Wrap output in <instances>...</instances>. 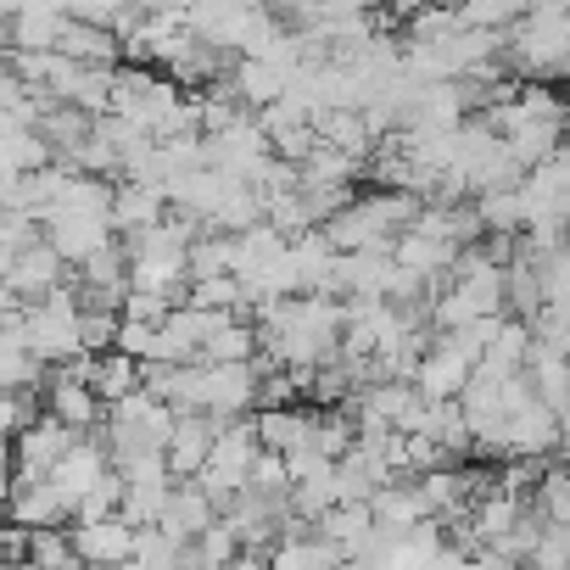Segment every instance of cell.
Segmentation results:
<instances>
[{
    "label": "cell",
    "instance_id": "1",
    "mask_svg": "<svg viewBox=\"0 0 570 570\" xmlns=\"http://www.w3.org/2000/svg\"><path fill=\"white\" fill-rule=\"evenodd\" d=\"M503 68H514L520 85H559V73L570 68V7L559 0L525 7L503 35Z\"/></svg>",
    "mask_w": 570,
    "mask_h": 570
},
{
    "label": "cell",
    "instance_id": "2",
    "mask_svg": "<svg viewBox=\"0 0 570 570\" xmlns=\"http://www.w3.org/2000/svg\"><path fill=\"white\" fill-rule=\"evenodd\" d=\"M514 196H520V229H531V224H564V213H570V168H564V151H553L548 163L525 168L520 185H514Z\"/></svg>",
    "mask_w": 570,
    "mask_h": 570
},
{
    "label": "cell",
    "instance_id": "3",
    "mask_svg": "<svg viewBox=\"0 0 570 570\" xmlns=\"http://www.w3.org/2000/svg\"><path fill=\"white\" fill-rule=\"evenodd\" d=\"M40 240L68 263V268H79L90 252H101L107 240H118L112 229H107V218H96V213H73V207H51V213H40Z\"/></svg>",
    "mask_w": 570,
    "mask_h": 570
},
{
    "label": "cell",
    "instance_id": "4",
    "mask_svg": "<svg viewBox=\"0 0 570 570\" xmlns=\"http://www.w3.org/2000/svg\"><path fill=\"white\" fill-rule=\"evenodd\" d=\"M107 470H112V464H107V448H101V436H96V431H90V436H73V448L57 459V470H51L46 481H51V492L62 498L68 525H73L79 498H90V492H96V481H101Z\"/></svg>",
    "mask_w": 570,
    "mask_h": 570
},
{
    "label": "cell",
    "instance_id": "5",
    "mask_svg": "<svg viewBox=\"0 0 570 570\" xmlns=\"http://www.w3.org/2000/svg\"><path fill=\"white\" fill-rule=\"evenodd\" d=\"M68 548L79 570H112L135 559V531L112 514V520H90V525H68Z\"/></svg>",
    "mask_w": 570,
    "mask_h": 570
},
{
    "label": "cell",
    "instance_id": "6",
    "mask_svg": "<svg viewBox=\"0 0 570 570\" xmlns=\"http://www.w3.org/2000/svg\"><path fill=\"white\" fill-rule=\"evenodd\" d=\"M163 218H168V196H163V185H140V179H112V207H107V229H112L118 240H129V235H140V229L163 224Z\"/></svg>",
    "mask_w": 570,
    "mask_h": 570
},
{
    "label": "cell",
    "instance_id": "7",
    "mask_svg": "<svg viewBox=\"0 0 570 570\" xmlns=\"http://www.w3.org/2000/svg\"><path fill=\"white\" fill-rule=\"evenodd\" d=\"M68 448H73V431H62L57 420L40 414L29 431L12 436V470H18V481H46Z\"/></svg>",
    "mask_w": 570,
    "mask_h": 570
},
{
    "label": "cell",
    "instance_id": "8",
    "mask_svg": "<svg viewBox=\"0 0 570 570\" xmlns=\"http://www.w3.org/2000/svg\"><path fill=\"white\" fill-rule=\"evenodd\" d=\"M409 386H414V397H425V403H459V392L470 386V364H464L448 342H431V347L420 353Z\"/></svg>",
    "mask_w": 570,
    "mask_h": 570
},
{
    "label": "cell",
    "instance_id": "9",
    "mask_svg": "<svg viewBox=\"0 0 570 570\" xmlns=\"http://www.w3.org/2000/svg\"><path fill=\"white\" fill-rule=\"evenodd\" d=\"M68 279V263L46 246V240H35L29 252H18L12 257V274H7V292L29 308V303H40V297H51L57 285Z\"/></svg>",
    "mask_w": 570,
    "mask_h": 570
},
{
    "label": "cell",
    "instance_id": "10",
    "mask_svg": "<svg viewBox=\"0 0 570 570\" xmlns=\"http://www.w3.org/2000/svg\"><path fill=\"white\" fill-rule=\"evenodd\" d=\"M213 431H218V420H202V414H174V431H168V448H163L168 481H196V470L207 464Z\"/></svg>",
    "mask_w": 570,
    "mask_h": 570
},
{
    "label": "cell",
    "instance_id": "11",
    "mask_svg": "<svg viewBox=\"0 0 570 570\" xmlns=\"http://www.w3.org/2000/svg\"><path fill=\"white\" fill-rule=\"evenodd\" d=\"M0 520L23 525V531H51V525H68V509L51 492V481H12L7 503H0Z\"/></svg>",
    "mask_w": 570,
    "mask_h": 570
},
{
    "label": "cell",
    "instance_id": "12",
    "mask_svg": "<svg viewBox=\"0 0 570 570\" xmlns=\"http://www.w3.org/2000/svg\"><path fill=\"white\" fill-rule=\"evenodd\" d=\"M40 414L57 420V425L73 431V436H90V431L101 425V403H96V392H90V386H73V381H57V375H46Z\"/></svg>",
    "mask_w": 570,
    "mask_h": 570
},
{
    "label": "cell",
    "instance_id": "13",
    "mask_svg": "<svg viewBox=\"0 0 570 570\" xmlns=\"http://www.w3.org/2000/svg\"><path fill=\"white\" fill-rule=\"evenodd\" d=\"M336 564H342V553L331 542H320L314 531H303L297 520L285 525L263 553V570H336Z\"/></svg>",
    "mask_w": 570,
    "mask_h": 570
},
{
    "label": "cell",
    "instance_id": "14",
    "mask_svg": "<svg viewBox=\"0 0 570 570\" xmlns=\"http://www.w3.org/2000/svg\"><path fill=\"white\" fill-rule=\"evenodd\" d=\"M68 29V12L62 7H18L12 12V29H7V51L18 57H51L57 40Z\"/></svg>",
    "mask_w": 570,
    "mask_h": 570
},
{
    "label": "cell",
    "instance_id": "15",
    "mask_svg": "<svg viewBox=\"0 0 570 570\" xmlns=\"http://www.w3.org/2000/svg\"><path fill=\"white\" fill-rule=\"evenodd\" d=\"M218 520V509L190 487V481H174L168 487V503H163V520H157V531L168 537V542H179V548H190V537H202L207 525Z\"/></svg>",
    "mask_w": 570,
    "mask_h": 570
},
{
    "label": "cell",
    "instance_id": "16",
    "mask_svg": "<svg viewBox=\"0 0 570 570\" xmlns=\"http://www.w3.org/2000/svg\"><path fill=\"white\" fill-rule=\"evenodd\" d=\"M314 537L331 542L342 559H364L370 542H375V520H370L364 503H336V509H325V514L314 520Z\"/></svg>",
    "mask_w": 570,
    "mask_h": 570
},
{
    "label": "cell",
    "instance_id": "17",
    "mask_svg": "<svg viewBox=\"0 0 570 570\" xmlns=\"http://www.w3.org/2000/svg\"><path fill=\"white\" fill-rule=\"evenodd\" d=\"M314 124V140L325 146V151H342V157H353V163H370V135H364V118L358 112H347V107H336V112H314L308 118Z\"/></svg>",
    "mask_w": 570,
    "mask_h": 570
},
{
    "label": "cell",
    "instance_id": "18",
    "mask_svg": "<svg viewBox=\"0 0 570 570\" xmlns=\"http://www.w3.org/2000/svg\"><path fill=\"white\" fill-rule=\"evenodd\" d=\"M224 85H229L235 107H240V112H252V118H257L263 107H274V101L285 96V79H279L274 68H263V62H235Z\"/></svg>",
    "mask_w": 570,
    "mask_h": 570
},
{
    "label": "cell",
    "instance_id": "19",
    "mask_svg": "<svg viewBox=\"0 0 570 570\" xmlns=\"http://www.w3.org/2000/svg\"><path fill=\"white\" fill-rule=\"evenodd\" d=\"M448 263H453V246H436V240H425V235H414V229L392 235V268L414 274L420 285L436 279V274H448Z\"/></svg>",
    "mask_w": 570,
    "mask_h": 570
},
{
    "label": "cell",
    "instance_id": "20",
    "mask_svg": "<svg viewBox=\"0 0 570 570\" xmlns=\"http://www.w3.org/2000/svg\"><path fill=\"white\" fill-rule=\"evenodd\" d=\"M252 436L263 453H292L308 436V409H257L252 414Z\"/></svg>",
    "mask_w": 570,
    "mask_h": 570
},
{
    "label": "cell",
    "instance_id": "21",
    "mask_svg": "<svg viewBox=\"0 0 570 570\" xmlns=\"http://www.w3.org/2000/svg\"><path fill=\"white\" fill-rule=\"evenodd\" d=\"M57 57H68V62H79V68H118V62H124L112 35H101V29H90V23H73V18H68V29H62V40H57Z\"/></svg>",
    "mask_w": 570,
    "mask_h": 570
},
{
    "label": "cell",
    "instance_id": "22",
    "mask_svg": "<svg viewBox=\"0 0 570 570\" xmlns=\"http://www.w3.org/2000/svg\"><path fill=\"white\" fill-rule=\"evenodd\" d=\"M179 308H196V314H240L246 320V297L235 274H213V279H185V297Z\"/></svg>",
    "mask_w": 570,
    "mask_h": 570
},
{
    "label": "cell",
    "instance_id": "23",
    "mask_svg": "<svg viewBox=\"0 0 570 570\" xmlns=\"http://www.w3.org/2000/svg\"><path fill=\"white\" fill-rule=\"evenodd\" d=\"M90 392H96L101 409L124 403L129 392H140V364L135 358H118V353H101L96 358V375H90Z\"/></svg>",
    "mask_w": 570,
    "mask_h": 570
},
{
    "label": "cell",
    "instance_id": "24",
    "mask_svg": "<svg viewBox=\"0 0 570 570\" xmlns=\"http://www.w3.org/2000/svg\"><path fill=\"white\" fill-rule=\"evenodd\" d=\"M229 268H235V235L196 229V240L185 252V274L190 279H213V274H229Z\"/></svg>",
    "mask_w": 570,
    "mask_h": 570
},
{
    "label": "cell",
    "instance_id": "25",
    "mask_svg": "<svg viewBox=\"0 0 570 570\" xmlns=\"http://www.w3.org/2000/svg\"><path fill=\"white\" fill-rule=\"evenodd\" d=\"M252 358H257V331H252L246 320L224 325V331L207 336L202 353H196V364H252Z\"/></svg>",
    "mask_w": 570,
    "mask_h": 570
},
{
    "label": "cell",
    "instance_id": "26",
    "mask_svg": "<svg viewBox=\"0 0 570 570\" xmlns=\"http://www.w3.org/2000/svg\"><path fill=\"white\" fill-rule=\"evenodd\" d=\"M0 392H12V397H18V392H35V397H40V392H46V364H40L29 347H18V342L0 347Z\"/></svg>",
    "mask_w": 570,
    "mask_h": 570
},
{
    "label": "cell",
    "instance_id": "27",
    "mask_svg": "<svg viewBox=\"0 0 570 570\" xmlns=\"http://www.w3.org/2000/svg\"><path fill=\"white\" fill-rule=\"evenodd\" d=\"M168 487H174V481H168ZM168 487H124V498H118V520H124L129 531L157 525V520H163V503H168Z\"/></svg>",
    "mask_w": 570,
    "mask_h": 570
},
{
    "label": "cell",
    "instance_id": "28",
    "mask_svg": "<svg viewBox=\"0 0 570 570\" xmlns=\"http://www.w3.org/2000/svg\"><path fill=\"white\" fill-rule=\"evenodd\" d=\"M246 492H252V498H263V503H285V492H292V475H285V459L257 448V459H252V470H246Z\"/></svg>",
    "mask_w": 570,
    "mask_h": 570
},
{
    "label": "cell",
    "instance_id": "29",
    "mask_svg": "<svg viewBox=\"0 0 570 570\" xmlns=\"http://www.w3.org/2000/svg\"><path fill=\"white\" fill-rule=\"evenodd\" d=\"M118 498H124V481L107 470L101 481H96V492L90 498H79V509H73V525H90V520H112L118 514Z\"/></svg>",
    "mask_w": 570,
    "mask_h": 570
},
{
    "label": "cell",
    "instance_id": "30",
    "mask_svg": "<svg viewBox=\"0 0 570 570\" xmlns=\"http://www.w3.org/2000/svg\"><path fill=\"white\" fill-rule=\"evenodd\" d=\"M118 342V314H79V353L101 358Z\"/></svg>",
    "mask_w": 570,
    "mask_h": 570
},
{
    "label": "cell",
    "instance_id": "31",
    "mask_svg": "<svg viewBox=\"0 0 570 570\" xmlns=\"http://www.w3.org/2000/svg\"><path fill=\"white\" fill-rule=\"evenodd\" d=\"M168 314H174V303L146 297V292H124V308H118V320H129V325H163Z\"/></svg>",
    "mask_w": 570,
    "mask_h": 570
},
{
    "label": "cell",
    "instance_id": "32",
    "mask_svg": "<svg viewBox=\"0 0 570 570\" xmlns=\"http://www.w3.org/2000/svg\"><path fill=\"white\" fill-rule=\"evenodd\" d=\"M12 481H18V470H12V442H0V503H7Z\"/></svg>",
    "mask_w": 570,
    "mask_h": 570
},
{
    "label": "cell",
    "instance_id": "33",
    "mask_svg": "<svg viewBox=\"0 0 570 570\" xmlns=\"http://www.w3.org/2000/svg\"><path fill=\"white\" fill-rule=\"evenodd\" d=\"M224 570H263V553H235Z\"/></svg>",
    "mask_w": 570,
    "mask_h": 570
},
{
    "label": "cell",
    "instance_id": "34",
    "mask_svg": "<svg viewBox=\"0 0 570 570\" xmlns=\"http://www.w3.org/2000/svg\"><path fill=\"white\" fill-rule=\"evenodd\" d=\"M336 570H370V564H364V559H342Z\"/></svg>",
    "mask_w": 570,
    "mask_h": 570
},
{
    "label": "cell",
    "instance_id": "35",
    "mask_svg": "<svg viewBox=\"0 0 570 570\" xmlns=\"http://www.w3.org/2000/svg\"><path fill=\"white\" fill-rule=\"evenodd\" d=\"M73 570H79V564H73Z\"/></svg>",
    "mask_w": 570,
    "mask_h": 570
}]
</instances>
